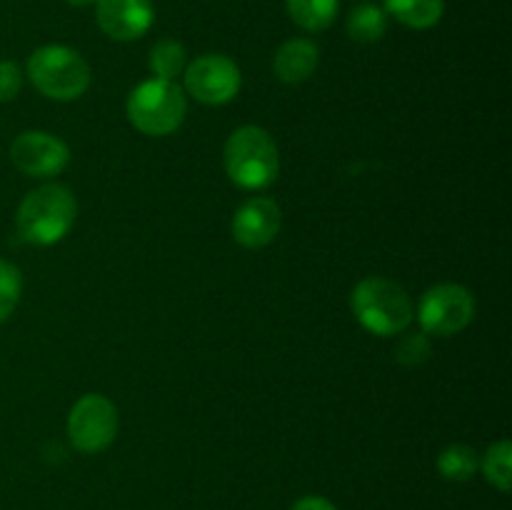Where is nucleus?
Masks as SVG:
<instances>
[{
  "label": "nucleus",
  "mask_w": 512,
  "mask_h": 510,
  "mask_svg": "<svg viewBox=\"0 0 512 510\" xmlns=\"http://www.w3.org/2000/svg\"><path fill=\"white\" fill-rule=\"evenodd\" d=\"M350 308H353L358 323L368 333L380 335V338L405 333L415 318L410 295L398 283L380 278V275L365 278L355 285L353 295H350Z\"/></svg>",
  "instance_id": "obj_1"
},
{
  "label": "nucleus",
  "mask_w": 512,
  "mask_h": 510,
  "mask_svg": "<svg viewBox=\"0 0 512 510\" xmlns=\"http://www.w3.org/2000/svg\"><path fill=\"white\" fill-rule=\"evenodd\" d=\"M75 215H78V203L65 185H40L30 190L20 203L18 233L33 245H55L70 233Z\"/></svg>",
  "instance_id": "obj_2"
},
{
  "label": "nucleus",
  "mask_w": 512,
  "mask_h": 510,
  "mask_svg": "<svg viewBox=\"0 0 512 510\" xmlns=\"http://www.w3.org/2000/svg\"><path fill=\"white\" fill-rule=\"evenodd\" d=\"M225 173L238 188H268L280 170L278 145L268 130L258 125H243L228 138L223 150Z\"/></svg>",
  "instance_id": "obj_3"
},
{
  "label": "nucleus",
  "mask_w": 512,
  "mask_h": 510,
  "mask_svg": "<svg viewBox=\"0 0 512 510\" xmlns=\"http://www.w3.org/2000/svg\"><path fill=\"white\" fill-rule=\"evenodd\" d=\"M28 78L50 100H78L90 88V65L68 45H43L28 58Z\"/></svg>",
  "instance_id": "obj_4"
},
{
  "label": "nucleus",
  "mask_w": 512,
  "mask_h": 510,
  "mask_svg": "<svg viewBox=\"0 0 512 510\" xmlns=\"http://www.w3.org/2000/svg\"><path fill=\"white\" fill-rule=\"evenodd\" d=\"M125 113H128L133 128H138L143 135L163 138L183 125L185 113H188V98L178 83L153 78L130 90Z\"/></svg>",
  "instance_id": "obj_5"
},
{
  "label": "nucleus",
  "mask_w": 512,
  "mask_h": 510,
  "mask_svg": "<svg viewBox=\"0 0 512 510\" xmlns=\"http://www.w3.org/2000/svg\"><path fill=\"white\" fill-rule=\"evenodd\" d=\"M418 320L425 335L450 338L473 323L475 298L465 285L440 283L423 293L418 305Z\"/></svg>",
  "instance_id": "obj_6"
},
{
  "label": "nucleus",
  "mask_w": 512,
  "mask_h": 510,
  "mask_svg": "<svg viewBox=\"0 0 512 510\" xmlns=\"http://www.w3.org/2000/svg\"><path fill=\"white\" fill-rule=\"evenodd\" d=\"M68 440L78 453H103L118 435V408L100 393H88L70 408Z\"/></svg>",
  "instance_id": "obj_7"
},
{
  "label": "nucleus",
  "mask_w": 512,
  "mask_h": 510,
  "mask_svg": "<svg viewBox=\"0 0 512 510\" xmlns=\"http://www.w3.org/2000/svg\"><path fill=\"white\" fill-rule=\"evenodd\" d=\"M185 90L193 95L198 103L205 105H225L240 93L243 75L235 60L223 53H205L195 58L183 73Z\"/></svg>",
  "instance_id": "obj_8"
},
{
  "label": "nucleus",
  "mask_w": 512,
  "mask_h": 510,
  "mask_svg": "<svg viewBox=\"0 0 512 510\" xmlns=\"http://www.w3.org/2000/svg\"><path fill=\"white\" fill-rule=\"evenodd\" d=\"M70 160L68 145L45 130H25L10 143V163L30 178H53Z\"/></svg>",
  "instance_id": "obj_9"
},
{
  "label": "nucleus",
  "mask_w": 512,
  "mask_h": 510,
  "mask_svg": "<svg viewBox=\"0 0 512 510\" xmlns=\"http://www.w3.org/2000/svg\"><path fill=\"white\" fill-rule=\"evenodd\" d=\"M95 18L110 40L130 43L148 33L155 20V8L150 0H98Z\"/></svg>",
  "instance_id": "obj_10"
},
{
  "label": "nucleus",
  "mask_w": 512,
  "mask_h": 510,
  "mask_svg": "<svg viewBox=\"0 0 512 510\" xmlns=\"http://www.w3.org/2000/svg\"><path fill=\"white\" fill-rule=\"evenodd\" d=\"M280 223H283V215H280V208L275 200L250 198L233 215L230 230H233L235 243L248 250H258L278 238Z\"/></svg>",
  "instance_id": "obj_11"
},
{
  "label": "nucleus",
  "mask_w": 512,
  "mask_h": 510,
  "mask_svg": "<svg viewBox=\"0 0 512 510\" xmlns=\"http://www.w3.org/2000/svg\"><path fill=\"white\" fill-rule=\"evenodd\" d=\"M320 50L313 40L293 38L285 40L273 58V70L283 83L298 85L305 83L318 70Z\"/></svg>",
  "instance_id": "obj_12"
},
{
  "label": "nucleus",
  "mask_w": 512,
  "mask_h": 510,
  "mask_svg": "<svg viewBox=\"0 0 512 510\" xmlns=\"http://www.w3.org/2000/svg\"><path fill=\"white\" fill-rule=\"evenodd\" d=\"M385 13L413 30H428L440 23L445 0H385Z\"/></svg>",
  "instance_id": "obj_13"
},
{
  "label": "nucleus",
  "mask_w": 512,
  "mask_h": 510,
  "mask_svg": "<svg viewBox=\"0 0 512 510\" xmlns=\"http://www.w3.org/2000/svg\"><path fill=\"white\" fill-rule=\"evenodd\" d=\"M290 20L308 33H320L335 23L340 0H285Z\"/></svg>",
  "instance_id": "obj_14"
},
{
  "label": "nucleus",
  "mask_w": 512,
  "mask_h": 510,
  "mask_svg": "<svg viewBox=\"0 0 512 510\" xmlns=\"http://www.w3.org/2000/svg\"><path fill=\"white\" fill-rule=\"evenodd\" d=\"M345 30L355 43H378L388 30V13L380 5L363 3L350 10Z\"/></svg>",
  "instance_id": "obj_15"
},
{
  "label": "nucleus",
  "mask_w": 512,
  "mask_h": 510,
  "mask_svg": "<svg viewBox=\"0 0 512 510\" xmlns=\"http://www.w3.org/2000/svg\"><path fill=\"white\" fill-rule=\"evenodd\" d=\"M148 65L155 73V78L175 83V78H180L185 73V68H188V53H185L183 43H178L173 38H165L153 45Z\"/></svg>",
  "instance_id": "obj_16"
},
{
  "label": "nucleus",
  "mask_w": 512,
  "mask_h": 510,
  "mask_svg": "<svg viewBox=\"0 0 512 510\" xmlns=\"http://www.w3.org/2000/svg\"><path fill=\"white\" fill-rule=\"evenodd\" d=\"M438 470L445 480L465 483V480L473 478L475 470H478V455H475V450L470 448V445H448V448L438 455Z\"/></svg>",
  "instance_id": "obj_17"
},
{
  "label": "nucleus",
  "mask_w": 512,
  "mask_h": 510,
  "mask_svg": "<svg viewBox=\"0 0 512 510\" xmlns=\"http://www.w3.org/2000/svg\"><path fill=\"white\" fill-rule=\"evenodd\" d=\"M512 445L508 440H500V443L490 445L488 453L483 458V475L490 485L500 490V493H508L510 480H512Z\"/></svg>",
  "instance_id": "obj_18"
},
{
  "label": "nucleus",
  "mask_w": 512,
  "mask_h": 510,
  "mask_svg": "<svg viewBox=\"0 0 512 510\" xmlns=\"http://www.w3.org/2000/svg\"><path fill=\"white\" fill-rule=\"evenodd\" d=\"M20 293H23V275H20L18 265H13L10 260H0V323H5L18 308Z\"/></svg>",
  "instance_id": "obj_19"
},
{
  "label": "nucleus",
  "mask_w": 512,
  "mask_h": 510,
  "mask_svg": "<svg viewBox=\"0 0 512 510\" xmlns=\"http://www.w3.org/2000/svg\"><path fill=\"white\" fill-rule=\"evenodd\" d=\"M428 355H430V343L428 338H425V333H410L400 340L398 355H395V358H398L403 365H420L428 360Z\"/></svg>",
  "instance_id": "obj_20"
},
{
  "label": "nucleus",
  "mask_w": 512,
  "mask_h": 510,
  "mask_svg": "<svg viewBox=\"0 0 512 510\" xmlns=\"http://www.w3.org/2000/svg\"><path fill=\"white\" fill-rule=\"evenodd\" d=\"M23 88V70L13 60H0V103H10Z\"/></svg>",
  "instance_id": "obj_21"
},
{
  "label": "nucleus",
  "mask_w": 512,
  "mask_h": 510,
  "mask_svg": "<svg viewBox=\"0 0 512 510\" xmlns=\"http://www.w3.org/2000/svg\"><path fill=\"white\" fill-rule=\"evenodd\" d=\"M293 510H338L330 500L320 498V495H308V498H300L293 505Z\"/></svg>",
  "instance_id": "obj_22"
},
{
  "label": "nucleus",
  "mask_w": 512,
  "mask_h": 510,
  "mask_svg": "<svg viewBox=\"0 0 512 510\" xmlns=\"http://www.w3.org/2000/svg\"><path fill=\"white\" fill-rule=\"evenodd\" d=\"M68 5H73V8H88V5H95L98 0H65Z\"/></svg>",
  "instance_id": "obj_23"
}]
</instances>
